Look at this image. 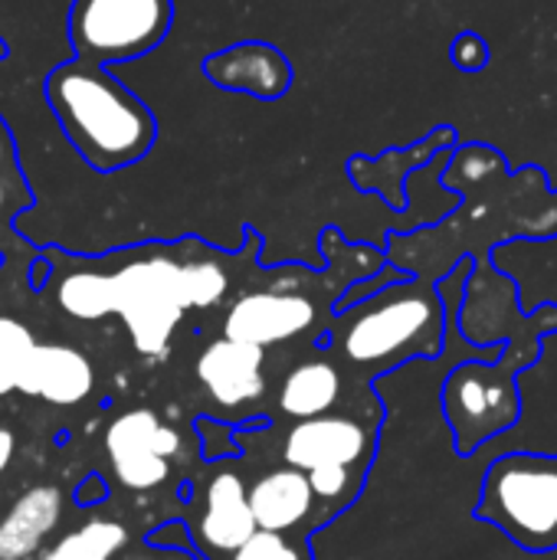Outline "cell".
I'll list each match as a JSON object with an SVG mask.
<instances>
[{"mask_svg": "<svg viewBox=\"0 0 557 560\" xmlns=\"http://www.w3.org/2000/svg\"><path fill=\"white\" fill-rule=\"evenodd\" d=\"M43 95L72 151L98 174L144 161L158 141L154 112L108 66L72 56L46 72Z\"/></svg>", "mask_w": 557, "mask_h": 560, "instance_id": "6da1fadb", "label": "cell"}, {"mask_svg": "<svg viewBox=\"0 0 557 560\" xmlns=\"http://www.w3.org/2000/svg\"><path fill=\"white\" fill-rule=\"evenodd\" d=\"M446 299L427 279L404 276L348 308L338 351L348 364L391 371L414 358H440L446 345Z\"/></svg>", "mask_w": 557, "mask_h": 560, "instance_id": "7a4b0ae2", "label": "cell"}, {"mask_svg": "<svg viewBox=\"0 0 557 560\" xmlns=\"http://www.w3.org/2000/svg\"><path fill=\"white\" fill-rule=\"evenodd\" d=\"M184 249L187 240L161 246L115 253L112 276V315H118L144 358H164L171 338L187 312L184 299Z\"/></svg>", "mask_w": 557, "mask_h": 560, "instance_id": "3957f363", "label": "cell"}, {"mask_svg": "<svg viewBox=\"0 0 557 560\" xmlns=\"http://www.w3.org/2000/svg\"><path fill=\"white\" fill-rule=\"evenodd\" d=\"M473 515L499 528L512 545H519L529 555L557 551L555 453L499 456L483 476V489Z\"/></svg>", "mask_w": 557, "mask_h": 560, "instance_id": "277c9868", "label": "cell"}, {"mask_svg": "<svg viewBox=\"0 0 557 560\" xmlns=\"http://www.w3.org/2000/svg\"><path fill=\"white\" fill-rule=\"evenodd\" d=\"M174 26V0H72L69 46L76 59L115 66L154 52Z\"/></svg>", "mask_w": 557, "mask_h": 560, "instance_id": "5b68a950", "label": "cell"}, {"mask_svg": "<svg viewBox=\"0 0 557 560\" xmlns=\"http://www.w3.org/2000/svg\"><path fill=\"white\" fill-rule=\"evenodd\" d=\"M443 417L453 433L460 456H473L483 443L509 433L522 420L519 374L496 361H463L456 364L440 390Z\"/></svg>", "mask_w": 557, "mask_h": 560, "instance_id": "8992f818", "label": "cell"}, {"mask_svg": "<svg viewBox=\"0 0 557 560\" xmlns=\"http://www.w3.org/2000/svg\"><path fill=\"white\" fill-rule=\"evenodd\" d=\"M374 430L358 423L355 417H315L302 420L289 430L282 443L286 466L299 469L312 495L322 502H338L358 479L355 472L371 463Z\"/></svg>", "mask_w": 557, "mask_h": 560, "instance_id": "52a82bcc", "label": "cell"}, {"mask_svg": "<svg viewBox=\"0 0 557 560\" xmlns=\"http://www.w3.org/2000/svg\"><path fill=\"white\" fill-rule=\"evenodd\" d=\"M456 325L463 338L473 348H496L499 341H519L525 335H557V305L545 302L535 312L519 308V285L506 276L489 259H479L466 279V295L460 299Z\"/></svg>", "mask_w": 557, "mask_h": 560, "instance_id": "ba28073f", "label": "cell"}, {"mask_svg": "<svg viewBox=\"0 0 557 560\" xmlns=\"http://www.w3.org/2000/svg\"><path fill=\"white\" fill-rule=\"evenodd\" d=\"M105 453L128 492H151L167 479L171 459L181 453V436L154 410L131 407L105 427Z\"/></svg>", "mask_w": 557, "mask_h": 560, "instance_id": "9c48e42d", "label": "cell"}, {"mask_svg": "<svg viewBox=\"0 0 557 560\" xmlns=\"http://www.w3.org/2000/svg\"><path fill=\"white\" fill-rule=\"evenodd\" d=\"M315 302L302 292L263 289L240 295L223 318V338L253 345L259 351L292 341L315 325Z\"/></svg>", "mask_w": 557, "mask_h": 560, "instance_id": "30bf717a", "label": "cell"}, {"mask_svg": "<svg viewBox=\"0 0 557 560\" xmlns=\"http://www.w3.org/2000/svg\"><path fill=\"white\" fill-rule=\"evenodd\" d=\"M204 75L223 92H243L259 102H272L292 89L295 69L279 46L266 39H246L210 52L204 59Z\"/></svg>", "mask_w": 557, "mask_h": 560, "instance_id": "8fae6325", "label": "cell"}, {"mask_svg": "<svg viewBox=\"0 0 557 560\" xmlns=\"http://www.w3.org/2000/svg\"><path fill=\"white\" fill-rule=\"evenodd\" d=\"M266 351L220 338L207 345L197 358V381L207 390L210 400L223 407H246L263 397L266 377H263Z\"/></svg>", "mask_w": 557, "mask_h": 560, "instance_id": "7c38bea8", "label": "cell"}, {"mask_svg": "<svg viewBox=\"0 0 557 560\" xmlns=\"http://www.w3.org/2000/svg\"><path fill=\"white\" fill-rule=\"evenodd\" d=\"M16 390L26 397L46 400L53 407H76L92 397L95 371L82 351H76L69 345H39L36 341Z\"/></svg>", "mask_w": 557, "mask_h": 560, "instance_id": "4fadbf2b", "label": "cell"}, {"mask_svg": "<svg viewBox=\"0 0 557 560\" xmlns=\"http://www.w3.org/2000/svg\"><path fill=\"white\" fill-rule=\"evenodd\" d=\"M256 535V522L246 499V482L233 472H217L207 482L200 515H197V541L210 555H233Z\"/></svg>", "mask_w": 557, "mask_h": 560, "instance_id": "5bb4252c", "label": "cell"}, {"mask_svg": "<svg viewBox=\"0 0 557 560\" xmlns=\"http://www.w3.org/2000/svg\"><path fill=\"white\" fill-rule=\"evenodd\" d=\"M62 518V492L56 486L26 489L0 518V560L33 558Z\"/></svg>", "mask_w": 557, "mask_h": 560, "instance_id": "9a60e30c", "label": "cell"}, {"mask_svg": "<svg viewBox=\"0 0 557 560\" xmlns=\"http://www.w3.org/2000/svg\"><path fill=\"white\" fill-rule=\"evenodd\" d=\"M246 499H250L256 532H272V535L299 528L312 515V505H315L309 479L292 466L259 476L246 489Z\"/></svg>", "mask_w": 557, "mask_h": 560, "instance_id": "2e32d148", "label": "cell"}, {"mask_svg": "<svg viewBox=\"0 0 557 560\" xmlns=\"http://www.w3.org/2000/svg\"><path fill=\"white\" fill-rule=\"evenodd\" d=\"M338 397H341V371L332 361H302L282 377L279 410L302 423L332 413Z\"/></svg>", "mask_w": 557, "mask_h": 560, "instance_id": "e0dca14e", "label": "cell"}, {"mask_svg": "<svg viewBox=\"0 0 557 560\" xmlns=\"http://www.w3.org/2000/svg\"><path fill=\"white\" fill-rule=\"evenodd\" d=\"M56 285V305L76 318V322H102L112 315V276L98 262L69 269L59 276Z\"/></svg>", "mask_w": 557, "mask_h": 560, "instance_id": "ac0fdd59", "label": "cell"}, {"mask_svg": "<svg viewBox=\"0 0 557 560\" xmlns=\"http://www.w3.org/2000/svg\"><path fill=\"white\" fill-rule=\"evenodd\" d=\"M128 545V532L115 518H89L43 548L39 560H115Z\"/></svg>", "mask_w": 557, "mask_h": 560, "instance_id": "d6986e66", "label": "cell"}, {"mask_svg": "<svg viewBox=\"0 0 557 560\" xmlns=\"http://www.w3.org/2000/svg\"><path fill=\"white\" fill-rule=\"evenodd\" d=\"M30 207H33V190L20 167L13 131H10L7 118L0 115V253H3V243L16 240L13 220Z\"/></svg>", "mask_w": 557, "mask_h": 560, "instance_id": "ffe728a7", "label": "cell"}, {"mask_svg": "<svg viewBox=\"0 0 557 560\" xmlns=\"http://www.w3.org/2000/svg\"><path fill=\"white\" fill-rule=\"evenodd\" d=\"M33 348H36L33 331L20 318L0 315V397L16 390Z\"/></svg>", "mask_w": 557, "mask_h": 560, "instance_id": "44dd1931", "label": "cell"}, {"mask_svg": "<svg viewBox=\"0 0 557 560\" xmlns=\"http://www.w3.org/2000/svg\"><path fill=\"white\" fill-rule=\"evenodd\" d=\"M230 560H302L299 548L292 541H286L282 535L272 532H256L246 545H240Z\"/></svg>", "mask_w": 557, "mask_h": 560, "instance_id": "7402d4cb", "label": "cell"}, {"mask_svg": "<svg viewBox=\"0 0 557 560\" xmlns=\"http://www.w3.org/2000/svg\"><path fill=\"white\" fill-rule=\"evenodd\" d=\"M453 59H456V66H460V69L476 72V69H483V66H486V59H489V46H486L476 33H463V36L453 43Z\"/></svg>", "mask_w": 557, "mask_h": 560, "instance_id": "603a6c76", "label": "cell"}, {"mask_svg": "<svg viewBox=\"0 0 557 560\" xmlns=\"http://www.w3.org/2000/svg\"><path fill=\"white\" fill-rule=\"evenodd\" d=\"M13 450H16V440H13V433H10L7 427H0V472L10 466V459H13Z\"/></svg>", "mask_w": 557, "mask_h": 560, "instance_id": "cb8c5ba5", "label": "cell"}, {"mask_svg": "<svg viewBox=\"0 0 557 560\" xmlns=\"http://www.w3.org/2000/svg\"><path fill=\"white\" fill-rule=\"evenodd\" d=\"M131 560H184L181 555H141V558H131Z\"/></svg>", "mask_w": 557, "mask_h": 560, "instance_id": "d4e9b609", "label": "cell"}, {"mask_svg": "<svg viewBox=\"0 0 557 560\" xmlns=\"http://www.w3.org/2000/svg\"><path fill=\"white\" fill-rule=\"evenodd\" d=\"M7 56H10V43H7V39L0 36V59H7Z\"/></svg>", "mask_w": 557, "mask_h": 560, "instance_id": "484cf974", "label": "cell"}]
</instances>
